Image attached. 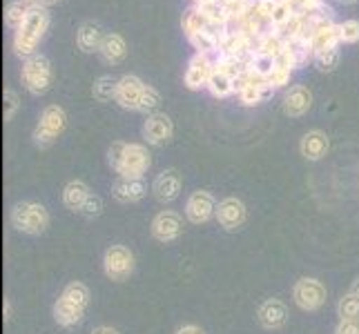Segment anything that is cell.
<instances>
[{"mask_svg":"<svg viewBox=\"0 0 359 334\" xmlns=\"http://www.w3.org/2000/svg\"><path fill=\"white\" fill-rule=\"evenodd\" d=\"M49 27V11L43 5H32L27 9L22 25L14 34V54L18 58H32L36 54V47L43 41V36Z\"/></svg>","mask_w":359,"mask_h":334,"instance_id":"6da1fadb","label":"cell"},{"mask_svg":"<svg viewBox=\"0 0 359 334\" xmlns=\"http://www.w3.org/2000/svg\"><path fill=\"white\" fill-rule=\"evenodd\" d=\"M52 78H54V71H52V63L49 58L43 54H34L32 58H27L22 63L20 69V81L25 85L32 96H43L49 92L52 88Z\"/></svg>","mask_w":359,"mask_h":334,"instance_id":"7a4b0ae2","label":"cell"},{"mask_svg":"<svg viewBox=\"0 0 359 334\" xmlns=\"http://www.w3.org/2000/svg\"><path fill=\"white\" fill-rule=\"evenodd\" d=\"M11 225L22 234L39 237V234H43L49 228V214L45 205L34 201H22L16 203L14 209H11Z\"/></svg>","mask_w":359,"mask_h":334,"instance_id":"3957f363","label":"cell"},{"mask_svg":"<svg viewBox=\"0 0 359 334\" xmlns=\"http://www.w3.org/2000/svg\"><path fill=\"white\" fill-rule=\"evenodd\" d=\"M65 127H67L65 109L60 105H47L41 111L39 125H36V130H34V143L45 150V147L56 143V139L65 132Z\"/></svg>","mask_w":359,"mask_h":334,"instance_id":"277c9868","label":"cell"},{"mask_svg":"<svg viewBox=\"0 0 359 334\" xmlns=\"http://www.w3.org/2000/svg\"><path fill=\"white\" fill-rule=\"evenodd\" d=\"M292 299L297 303V307H302L304 312H317L326 305L328 301V292L326 286L317 279L304 277L294 283L292 288Z\"/></svg>","mask_w":359,"mask_h":334,"instance_id":"5b68a950","label":"cell"},{"mask_svg":"<svg viewBox=\"0 0 359 334\" xmlns=\"http://www.w3.org/2000/svg\"><path fill=\"white\" fill-rule=\"evenodd\" d=\"M134 267H136V258H134L130 247H126V245L107 247V252L103 256V270H105L107 279L126 281V279L132 277Z\"/></svg>","mask_w":359,"mask_h":334,"instance_id":"8992f818","label":"cell"},{"mask_svg":"<svg viewBox=\"0 0 359 334\" xmlns=\"http://www.w3.org/2000/svg\"><path fill=\"white\" fill-rule=\"evenodd\" d=\"M150 167H152V156L147 152V147L139 143H128L116 174L121 179H143V174Z\"/></svg>","mask_w":359,"mask_h":334,"instance_id":"52a82bcc","label":"cell"},{"mask_svg":"<svg viewBox=\"0 0 359 334\" xmlns=\"http://www.w3.org/2000/svg\"><path fill=\"white\" fill-rule=\"evenodd\" d=\"M175 136V123L163 111H156V114H150L143 123V139L147 141V145L154 147H163L172 141Z\"/></svg>","mask_w":359,"mask_h":334,"instance_id":"ba28073f","label":"cell"},{"mask_svg":"<svg viewBox=\"0 0 359 334\" xmlns=\"http://www.w3.org/2000/svg\"><path fill=\"white\" fill-rule=\"evenodd\" d=\"M145 88H147V85H145L139 76H134V74H126V76H121V78H118L114 103H116L118 107H123V109L139 111Z\"/></svg>","mask_w":359,"mask_h":334,"instance_id":"9c48e42d","label":"cell"},{"mask_svg":"<svg viewBox=\"0 0 359 334\" xmlns=\"http://www.w3.org/2000/svg\"><path fill=\"white\" fill-rule=\"evenodd\" d=\"M185 216L192 225H203L212 216H217V203L215 196L205 190H196L190 194L188 203H185Z\"/></svg>","mask_w":359,"mask_h":334,"instance_id":"30bf717a","label":"cell"},{"mask_svg":"<svg viewBox=\"0 0 359 334\" xmlns=\"http://www.w3.org/2000/svg\"><path fill=\"white\" fill-rule=\"evenodd\" d=\"M212 74H215V60H210L208 54H194L188 63V69H185V78H183L185 88L192 92L208 88Z\"/></svg>","mask_w":359,"mask_h":334,"instance_id":"8fae6325","label":"cell"},{"mask_svg":"<svg viewBox=\"0 0 359 334\" xmlns=\"http://www.w3.org/2000/svg\"><path fill=\"white\" fill-rule=\"evenodd\" d=\"M245 218H248V209L243 201L234 199V196H228V199H224L217 205V221H219V225L228 232L241 230Z\"/></svg>","mask_w":359,"mask_h":334,"instance_id":"7c38bea8","label":"cell"},{"mask_svg":"<svg viewBox=\"0 0 359 334\" xmlns=\"http://www.w3.org/2000/svg\"><path fill=\"white\" fill-rule=\"evenodd\" d=\"M183 234V218L177 212H161L152 221V237L161 243H175Z\"/></svg>","mask_w":359,"mask_h":334,"instance_id":"4fadbf2b","label":"cell"},{"mask_svg":"<svg viewBox=\"0 0 359 334\" xmlns=\"http://www.w3.org/2000/svg\"><path fill=\"white\" fill-rule=\"evenodd\" d=\"M183 190V179L177 169H165L154 179L152 192L161 203H172L179 199V194Z\"/></svg>","mask_w":359,"mask_h":334,"instance_id":"5bb4252c","label":"cell"},{"mask_svg":"<svg viewBox=\"0 0 359 334\" xmlns=\"http://www.w3.org/2000/svg\"><path fill=\"white\" fill-rule=\"evenodd\" d=\"M313 107V94L304 85H292V88L283 96V114L290 118H299L308 114V109Z\"/></svg>","mask_w":359,"mask_h":334,"instance_id":"9a60e30c","label":"cell"},{"mask_svg":"<svg viewBox=\"0 0 359 334\" xmlns=\"http://www.w3.org/2000/svg\"><path fill=\"white\" fill-rule=\"evenodd\" d=\"M257 319L266 330H281L288 323V307L279 299H268L259 305Z\"/></svg>","mask_w":359,"mask_h":334,"instance_id":"2e32d148","label":"cell"},{"mask_svg":"<svg viewBox=\"0 0 359 334\" xmlns=\"http://www.w3.org/2000/svg\"><path fill=\"white\" fill-rule=\"evenodd\" d=\"M328 147H330L328 136L319 130H313L304 134V139L299 143V152L306 160H321L328 154Z\"/></svg>","mask_w":359,"mask_h":334,"instance_id":"e0dca14e","label":"cell"},{"mask_svg":"<svg viewBox=\"0 0 359 334\" xmlns=\"http://www.w3.org/2000/svg\"><path fill=\"white\" fill-rule=\"evenodd\" d=\"M147 194L143 179H118L112 188V196L118 203H136Z\"/></svg>","mask_w":359,"mask_h":334,"instance_id":"ac0fdd59","label":"cell"},{"mask_svg":"<svg viewBox=\"0 0 359 334\" xmlns=\"http://www.w3.org/2000/svg\"><path fill=\"white\" fill-rule=\"evenodd\" d=\"M83 316H85V307H81L74 301L65 299V296H60V299L54 303V319H56L58 326L74 328V326L81 323Z\"/></svg>","mask_w":359,"mask_h":334,"instance_id":"d6986e66","label":"cell"},{"mask_svg":"<svg viewBox=\"0 0 359 334\" xmlns=\"http://www.w3.org/2000/svg\"><path fill=\"white\" fill-rule=\"evenodd\" d=\"M105 39V34L101 29V25L96 22H83L79 32H76V45L83 54H92L101 49V43Z\"/></svg>","mask_w":359,"mask_h":334,"instance_id":"ffe728a7","label":"cell"},{"mask_svg":"<svg viewBox=\"0 0 359 334\" xmlns=\"http://www.w3.org/2000/svg\"><path fill=\"white\" fill-rule=\"evenodd\" d=\"M98 54H101V58L105 60V63L118 65L121 60L128 56V43L121 34H105Z\"/></svg>","mask_w":359,"mask_h":334,"instance_id":"44dd1931","label":"cell"},{"mask_svg":"<svg viewBox=\"0 0 359 334\" xmlns=\"http://www.w3.org/2000/svg\"><path fill=\"white\" fill-rule=\"evenodd\" d=\"M341 39H339V25L337 22H330L319 27L313 39H311V47H313V54H321V52H328V49H335L339 47Z\"/></svg>","mask_w":359,"mask_h":334,"instance_id":"7402d4cb","label":"cell"},{"mask_svg":"<svg viewBox=\"0 0 359 334\" xmlns=\"http://www.w3.org/2000/svg\"><path fill=\"white\" fill-rule=\"evenodd\" d=\"M283 47H286V39L277 32V29H270L266 34H262L255 43V54H264V56H270V58H279Z\"/></svg>","mask_w":359,"mask_h":334,"instance_id":"603a6c76","label":"cell"},{"mask_svg":"<svg viewBox=\"0 0 359 334\" xmlns=\"http://www.w3.org/2000/svg\"><path fill=\"white\" fill-rule=\"evenodd\" d=\"M272 94H275V88L264 81V83H255V85H248L245 90L239 92V101L243 107H252V105H262L266 101H270Z\"/></svg>","mask_w":359,"mask_h":334,"instance_id":"cb8c5ba5","label":"cell"},{"mask_svg":"<svg viewBox=\"0 0 359 334\" xmlns=\"http://www.w3.org/2000/svg\"><path fill=\"white\" fill-rule=\"evenodd\" d=\"M90 194V188L83 181H69L63 188V203L72 212H81V207L85 205Z\"/></svg>","mask_w":359,"mask_h":334,"instance_id":"d4e9b609","label":"cell"},{"mask_svg":"<svg viewBox=\"0 0 359 334\" xmlns=\"http://www.w3.org/2000/svg\"><path fill=\"white\" fill-rule=\"evenodd\" d=\"M208 92L215 98H228L234 94V78L226 71L215 69L212 78H210V83H208Z\"/></svg>","mask_w":359,"mask_h":334,"instance_id":"484cf974","label":"cell"},{"mask_svg":"<svg viewBox=\"0 0 359 334\" xmlns=\"http://www.w3.org/2000/svg\"><path fill=\"white\" fill-rule=\"evenodd\" d=\"M297 16V9L290 0H279L275 11H272V18H270V29H277L283 32L288 27V22Z\"/></svg>","mask_w":359,"mask_h":334,"instance_id":"4316f807","label":"cell"},{"mask_svg":"<svg viewBox=\"0 0 359 334\" xmlns=\"http://www.w3.org/2000/svg\"><path fill=\"white\" fill-rule=\"evenodd\" d=\"M188 41L196 49V54H212V52H219V47H221L217 34H212L208 27L203 32H196L194 36H190Z\"/></svg>","mask_w":359,"mask_h":334,"instance_id":"83f0119b","label":"cell"},{"mask_svg":"<svg viewBox=\"0 0 359 334\" xmlns=\"http://www.w3.org/2000/svg\"><path fill=\"white\" fill-rule=\"evenodd\" d=\"M255 3H257V0H221V5H224L230 22L237 25V27L241 25V20L250 14V9L255 7Z\"/></svg>","mask_w":359,"mask_h":334,"instance_id":"f1b7e54d","label":"cell"},{"mask_svg":"<svg viewBox=\"0 0 359 334\" xmlns=\"http://www.w3.org/2000/svg\"><path fill=\"white\" fill-rule=\"evenodd\" d=\"M205 27H208V20L201 14L199 7H190L181 18V29H183L185 36H188V39H190V36H194L196 32H203Z\"/></svg>","mask_w":359,"mask_h":334,"instance_id":"f546056e","label":"cell"},{"mask_svg":"<svg viewBox=\"0 0 359 334\" xmlns=\"http://www.w3.org/2000/svg\"><path fill=\"white\" fill-rule=\"evenodd\" d=\"M116 85H118V78H114V76H101V78L94 81L92 94H94L96 101L109 103V101H114V98H116Z\"/></svg>","mask_w":359,"mask_h":334,"instance_id":"4dcf8cb0","label":"cell"},{"mask_svg":"<svg viewBox=\"0 0 359 334\" xmlns=\"http://www.w3.org/2000/svg\"><path fill=\"white\" fill-rule=\"evenodd\" d=\"M277 67V60L270 58V56H264V54H252L250 63H248V69H252L259 78L268 81L272 76V71Z\"/></svg>","mask_w":359,"mask_h":334,"instance_id":"1f68e13d","label":"cell"},{"mask_svg":"<svg viewBox=\"0 0 359 334\" xmlns=\"http://www.w3.org/2000/svg\"><path fill=\"white\" fill-rule=\"evenodd\" d=\"M60 296H65V299H69V301H74L76 305H81V307H85L88 310V305H90V290H88V286L85 283H81V281H74V283H69V286L63 290V294Z\"/></svg>","mask_w":359,"mask_h":334,"instance_id":"d6a6232c","label":"cell"},{"mask_svg":"<svg viewBox=\"0 0 359 334\" xmlns=\"http://www.w3.org/2000/svg\"><path fill=\"white\" fill-rule=\"evenodd\" d=\"M337 314L341 321H359V296L346 294L337 303Z\"/></svg>","mask_w":359,"mask_h":334,"instance_id":"836d02e7","label":"cell"},{"mask_svg":"<svg viewBox=\"0 0 359 334\" xmlns=\"http://www.w3.org/2000/svg\"><path fill=\"white\" fill-rule=\"evenodd\" d=\"M313 63L319 71H335V67L339 65V47L335 49H328V52H321V54H315L313 58Z\"/></svg>","mask_w":359,"mask_h":334,"instance_id":"e575fe53","label":"cell"},{"mask_svg":"<svg viewBox=\"0 0 359 334\" xmlns=\"http://www.w3.org/2000/svg\"><path fill=\"white\" fill-rule=\"evenodd\" d=\"M27 9L29 7L25 5L22 0H14V3H9L7 11H5V22L9 25V27L18 29L22 25V20H25V16H27Z\"/></svg>","mask_w":359,"mask_h":334,"instance_id":"d590c367","label":"cell"},{"mask_svg":"<svg viewBox=\"0 0 359 334\" xmlns=\"http://www.w3.org/2000/svg\"><path fill=\"white\" fill-rule=\"evenodd\" d=\"M161 105V94L152 88V85H147L145 92H143V98H141V107L139 111H143V114H156V109Z\"/></svg>","mask_w":359,"mask_h":334,"instance_id":"8d00e7d4","label":"cell"},{"mask_svg":"<svg viewBox=\"0 0 359 334\" xmlns=\"http://www.w3.org/2000/svg\"><path fill=\"white\" fill-rule=\"evenodd\" d=\"M339 39L346 45L359 43V20H344V22H339Z\"/></svg>","mask_w":359,"mask_h":334,"instance_id":"74e56055","label":"cell"},{"mask_svg":"<svg viewBox=\"0 0 359 334\" xmlns=\"http://www.w3.org/2000/svg\"><path fill=\"white\" fill-rule=\"evenodd\" d=\"M81 214L85 218H98L103 214V199L98 194H90L88 201H85V205L81 207Z\"/></svg>","mask_w":359,"mask_h":334,"instance_id":"f35d334b","label":"cell"},{"mask_svg":"<svg viewBox=\"0 0 359 334\" xmlns=\"http://www.w3.org/2000/svg\"><path fill=\"white\" fill-rule=\"evenodd\" d=\"M3 101H5V123H9V120H14V116L20 109V96L14 90H5Z\"/></svg>","mask_w":359,"mask_h":334,"instance_id":"ab89813d","label":"cell"},{"mask_svg":"<svg viewBox=\"0 0 359 334\" xmlns=\"http://www.w3.org/2000/svg\"><path fill=\"white\" fill-rule=\"evenodd\" d=\"M290 78H292V69L277 65L275 71H272V76L268 78V83H270L275 90H281V88H288V85H290Z\"/></svg>","mask_w":359,"mask_h":334,"instance_id":"60d3db41","label":"cell"},{"mask_svg":"<svg viewBox=\"0 0 359 334\" xmlns=\"http://www.w3.org/2000/svg\"><path fill=\"white\" fill-rule=\"evenodd\" d=\"M126 147H128V143H123V141H116V143L109 145V150H107V165L112 167L114 172H116L118 165H121L123 154H126Z\"/></svg>","mask_w":359,"mask_h":334,"instance_id":"b9f144b4","label":"cell"},{"mask_svg":"<svg viewBox=\"0 0 359 334\" xmlns=\"http://www.w3.org/2000/svg\"><path fill=\"white\" fill-rule=\"evenodd\" d=\"M279 0H257V9H259V14H262L268 22L272 18V11H275Z\"/></svg>","mask_w":359,"mask_h":334,"instance_id":"7bdbcfd3","label":"cell"},{"mask_svg":"<svg viewBox=\"0 0 359 334\" xmlns=\"http://www.w3.org/2000/svg\"><path fill=\"white\" fill-rule=\"evenodd\" d=\"M335 334H359V321H339Z\"/></svg>","mask_w":359,"mask_h":334,"instance_id":"ee69618b","label":"cell"},{"mask_svg":"<svg viewBox=\"0 0 359 334\" xmlns=\"http://www.w3.org/2000/svg\"><path fill=\"white\" fill-rule=\"evenodd\" d=\"M177 334H205L199 326H183L177 330Z\"/></svg>","mask_w":359,"mask_h":334,"instance_id":"f6af8a7d","label":"cell"},{"mask_svg":"<svg viewBox=\"0 0 359 334\" xmlns=\"http://www.w3.org/2000/svg\"><path fill=\"white\" fill-rule=\"evenodd\" d=\"M92 334H118V330H114V328H109V326H101V328H96V330H92Z\"/></svg>","mask_w":359,"mask_h":334,"instance_id":"bcb514c9","label":"cell"},{"mask_svg":"<svg viewBox=\"0 0 359 334\" xmlns=\"http://www.w3.org/2000/svg\"><path fill=\"white\" fill-rule=\"evenodd\" d=\"M3 314H5V321L11 319V301L9 299H5V303H3Z\"/></svg>","mask_w":359,"mask_h":334,"instance_id":"7dc6e473","label":"cell"},{"mask_svg":"<svg viewBox=\"0 0 359 334\" xmlns=\"http://www.w3.org/2000/svg\"><path fill=\"white\" fill-rule=\"evenodd\" d=\"M212 3H221V0H194V7H205V5H212Z\"/></svg>","mask_w":359,"mask_h":334,"instance_id":"c3c4849f","label":"cell"},{"mask_svg":"<svg viewBox=\"0 0 359 334\" xmlns=\"http://www.w3.org/2000/svg\"><path fill=\"white\" fill-rule=\"evenodd\" d=\"M351 294H355V296H359V277L353 281V286H351Z\"/></svg>","mask_w":359,"mask_h":334,"instance_id":"681fc988","label":"cell"},{"mask_svg":"<svg viewBox=\"0 0 359 334\" xmlns=\"http://www.w3.org/2000/svg\"><path fill=\"white\" fill-rule=\"evenodd\" d=\"M56 3H60V0H41V5H43V7H52V5H56Z\"/></svg>","mask_w":359,"mask_h":334,"instance_id":"f907efd6","label":"cell"},{"mask_svg":"<svg viewBox=\"0 0 359 334\" xmlns=\"http://www.w3.org/2000/svg\"><path fill=\"white\" fill-rule=\"evenodd\" d=\"M22 3L27 7H32V5H41V0H22Z\"/></svg>","mask_w":359,"mask_h":334,"instance_id":"816d5d0a","label":"cell"},{"mask_svg":"<svg viewBox=\"0 0 359 334\" xmlns=\"http://www.w3.org/2000/svg\"><path fill=\"white\" fill-rule=\"evenodd\" d=\"M337 3H341V5H355L357 0H337Z\"/></svg>","mask_w":359,"mask_h":334,"instance_id":"f5cc1de1","label":"cell"}]
</instances>
